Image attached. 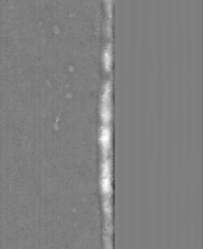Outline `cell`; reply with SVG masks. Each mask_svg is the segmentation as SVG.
Masks as SVG:
<instances>
[{"label": "cell", "mask_w": 203, "mask_h": 249, "mask_svg": "<svg viewBox=\"0 0 203 249\" xmlns=\"http://www.w3.org/2000/svg\"><path fill=\"white\" fill-rule=\"evenodd\" d=\"M100 185L104 194H110L112 191V164L108 157H104L101 162Z\"/></svg>", "instance_id": "cell-2"}, {"label": "cell", "mask_w": 203, "mask_h": 249, "mask_svg": "<svg viewBox=\"0 0 203 249\" xmlns=\"http://www.w3.org/2000/svg\"><path fill=\"white\" fill-rule=\"evenodd\" d=\"M99 142L103 153H108L111 149L112 130L109 124H102L99 129Z\"/></svg>", "instance_id": "cell-3"}, {"label": "cell", "mask_w": 203, "mask_h": 249, "mask_svg": "<svg viewBox=\"0 0 203 249\" xmlns=\"http://www.w3.org/2000/svg\"><path fill=\"white\" fill-rule=\"evenodd\" d=\"M103 64L106 69H110L112 63V47L111 44H107L104 51H103Z\"/></svg>", "instance_id": "cell-4"}, {"label": "cell", "mask_w": 203, "mask_h": 249, "mask_svg": "<svg viewBox=\"0 0 203 249\" xmlns=\"http://www.w3.org/2000/svg\"><path fill=\"white\" fill-rule=\"evenodd\" d=\"M111 82L108 80L103 85L101 104H100V116L103 124H109L112 118V105H111Z\"/></svg>", "instance_id": "cell-1"}]
</instances>
